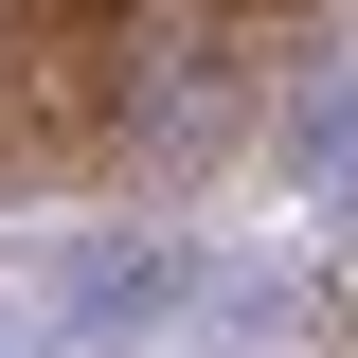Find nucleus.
<instances>
[{
  "instance_id": "1",
  "label": "nucleus",
  "mask_w": 358,
  "mask_h": 358,
  "mask_svg": "<svg viewBox=\"0 0 358 358\" xmlns=\"http://www.w3.org/2000/svg\"><path fill=\"white\" fill-rule=\"evenodd\" d=\"M162 143V18L143 0H0V197H72Z\"/></svg>"
},
{
  "instance_id": "2",
  "label": "nucleus",
  "mask_w": 358,
  "mask_h": 358,
  "mask_svg": "<svg viewBox=\"0 0 358 358\" xmlns=\"http://www.w3.org/2000/svg\"><path fill=\"white\" fill-rule=\"evenodd\" d=\"M179 18H215V36H268V18H305V0H179Z\"/></svg>"
}]
</instances>
